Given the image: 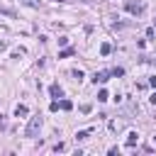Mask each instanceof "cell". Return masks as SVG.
<instances>
[{
    "instance_id": "6da1fadb",
    "label": "cell",
    "mask_w": 156,
    "mask_h": 156,
    "mask_svg": "<svg viewBox=\"0 0 156 156\" xmlns=\"http://www.w3.org/2000/svg\"><path fill=\"white\" fill-rule=\"evenodd\" d=\"M39 129H41V117H32L29 124H27V129H24V136H37Z\"/></svg>"
},
{
    "instance_id": "7a4b0ae2",
    "label": "cell",
    "mask_w": 156,
    "mask_h": 156,
    "mask_svg": "<svg viewBox=\"0 0 156 156\" xmlns=\"http://www.w3.org/2000/svg\"><path fill=\"white\" fill-rule=\"evenodd\" d=\"M127 10H129L132 15H139V12H141V2H139V0H127Z\"/></svg>"
},
{
    "instance_id": "3957f363",
    "label": "cell",
    "mask_w": 156,
    "mask_h": 156,
    "mask_svg": "<svg viewBox=\"0 0 156 156\" xmlns=\"http://www.w3.org/2000/svg\"><path fill=\"white\" fill-rule=\"evenodd\" d=\"M110 78V71H98L95 76H93V83H105Z\"/></svg>"
},
{
    "instance_id": "277c9868",
    "label": "cell",
    "mask_w": 156,
    "mask_h": 156,
    "mask_svg": "<svg viewBox=\"0 0 156 156\" xmlns=\"http://www.w3.org/2000/svg\"><path fill=\"white\" fill-rule=\"evenodd\" d=\"M49 93H51V98H61V95H63V90H61V85H56V83H54V85L49 88Z\"/></svg>"
},
{
    "instance_id": "5b68a950",
    "label": "cell",
    "mask_w": 156,
    "mask_h": 156,
    "mask_svg": "<svg viewBox=\"0 0 156 156\" xmlns=\"http://www.w3.org/2000/svg\"><path fill=\"white\" fill-rule=\"evenodd\" d=\"M15 115H17V117H24V115H29V107H27V105H17V107H15Z\"/></svg>"
},
{
    "instance_id": "8992f818",
    "label": "cell",
    "mask_w": 156,
    "mask_h": 156,
    "mask_svg": "<svg viewBox=\"0 0 156 156\" xmlns=\"http://www.w3.org/2000/svg\"><path fill=\"white\" fill-rule=\"evenodd\" d=\"M136 141H139V134H136V132H129V134H127V144H129V146H134Z\"/></svg>"
},
{
    "instance_id": "52a82bcc",
    "label": "cell",
    "mask_w": 156,
    "mask_h": 156,
    "mask_svg": "<svg viewBox=\"0 0 156 156\" xmlns=\"http://www.w3.org/2000/svg\"><path fill=\"white\" fill-rule=\"evenodd\" d=\"M58 107H61V110H71V107H73V102H71V100H61V102H58Z\"/></svg>"
},
{
    "instance_id": "ba28073f",
    "label": "cell",
    "mask_w": 156,
    "mask_h": 156,
    "mask_svg": "<svg viewBox=\"0 0 156 156\" xmlns=\"http://www.w3.org/2000/svg\"><path fill=\"white\" fill-rule=\"evenodd\" d=\"M88 136H90V129H85V132H78V134H76V139H78V141H83V139H88Z\"/></svg>"
},
{
    "instance_id": "9c48e42d",
    "label": "cell",
    "mask_w": 156,
    "mask_h": 156,
    "mask_svg": "<svg viewBox=\"0 0 156 156\" xmlns=\"http://www.w3.org/2000/svg\"><path fill=\"white\" fill-rule=\"evenodd\" d=\"M100 51H102V56H107V54L112 51V46H110V44H102V46H100Z\"/></svg>"
},
{
    "instance_id": "30bf717a",
    "label": "cell",
    "mask_w": 156,
    "mask_h": 156,
    "mask_svg": "<svg viewBox=\"0 0 156 156\" xmlns=\"http://www.w3.org/2000/svg\"><path fill=\"white\" fill-rule=\"evenodd\" d=\"M71 76H73V78H76V80H78V83H80V80H83V71H73V73H71Z\"/></svg>"
},
{
    "instance_id": "8fae6325",
    "label": "cell",
    "mask_w": 156,
    "mask_h": 156,
    "mask_svg": "<svg viewBox=\"0 0 156 156\" xmlns=\"http://www.w3.org/2000/svg\"><path fill=\"white\" fill-rule=\"evenodd\" d=\"M98 100L105 102V100H107V90H100V93H98Z\"/></svg>"
},
{
    "instance_id": "7c38bea8",
    "label": "cell",
    "mask_w": 156,
    "mask_h": 156,
    "mask_svg": "<svg viewBox=\"0 0 156 156\" xmlns=\"http://www.w3.org/2000/svg\"><path fill=\"white\" fill-rule=\"evenodd\" d=\"M110 76H124V71H122V68H112V71H110Z\"/></svg>"
},
{
    "instance_id": "4fadbf2b",
    "label": "cell",
    "mask_w": 156,
    "mask_h": 156,
    "mask_svg": "<svg viewBox=\"0 0 156 156\" xmlns=\"http://www.w3.org/2000/svg\"><path fill=\"white\" fill-rule=\"evenodd\" d=\"M0 12H2V15H15V12H12V10H7V7H0Z\"/></svg>"
},
{
    "instance_id": "5bb4252c",
    "label": "cell",
    "mask_w": 156,
    "mask_h": 156,
    "mask_svg": "<svg viewBox=\"0 0 156 156\" xmlns=\"http://www.w3.org/2000/svg\"><path fill=\"white\" fill-rule=\"evenodd\" d=\"M149 83H151V85H154V88H156V76H154V78H151V80H149Z\"/></svg>"
},
{
    "instance_id": "9a60e30c",
    "label": "cell",
    "mask_w": 156,
    "mask_h": 156,
    "mask_svg": "<svg viewBox=\"0 0 156 156\" xmlns=\"http://www.w3.org/2000/svg\"><path fill=\"white\" fill-rule=\"evenodd\" d=\"M149 100H151V102H154V105H156V93H154V95H151V98H149Z\"/></svg>"
},
{
    "instance_id": "2e32d148",
    "label": "cell",
    "mask_w": 156,
    "mask_h": 156,
    "mask_svg": "<svg viewBox=\"0 0 156 156\" xmlns=\"http://www.w3.org/2000/svg\"><path fill=\"white\" fill-rule=\"evenodd\" d=\"M154 66H156V58H154Z\"/></svg>"
}]
</instances>
